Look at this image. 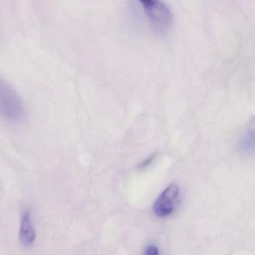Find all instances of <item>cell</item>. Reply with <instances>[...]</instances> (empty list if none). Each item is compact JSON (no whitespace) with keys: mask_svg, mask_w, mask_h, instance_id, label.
<instances>
[{"mask_svg":"<svg viewBox=\"0 0 255 255\" xmlns=\"http://www.w3.org/2000/svg\"><path fill=\"white\" fill-rule=\"evenodd\" d=\"M241 149L245 152L255 151V128L250 129L241 139L240 143Z\"/></svg>","mask_w":255,"mask_h":255,"instance_id":"5","label":"cell"},{"mask_svg":"<svg viewBox=\"0 0 255 255\" xmlns=\"http://www.w3.org/2000/svg\"><path fill=\"white\" fill-rule=\"evenodd\" d=\"M0 115L10 121H18L24 116V107L16 93L0 79Z\"/></svg>","mask_w":255,"mask_h":255,"instance_id":"2","label":"cell"},{"mask_svg":"<svg viewBox=\"0 0 255 255\" xmlns=\"http://www.w3.org/2000/svg\"><path fill=\"white\" fill-rule=\"evenodd\" d=\"M153 158H154V156H151V157H148L146 160H145V162H143V163L141 164V167H145V166L151 163V161H152Z\"/></svg>","mask_w":255,"mask_h":255,"instance_id":"7","label":"cell"},{"mask_svg":"<svg viewBox=\"0 0 255 255\" xmlns=\"http://www.w3.org/2000/svg\"><path fill=\"white\" fill-rule=\"evenodd\" d=\"M148 23L155 32L167 33L173 25V15L162 0H137Z\"/></svg>","mask_w":255,"mask_h":255,"instance_id":"1","label":"cell"},{"mask_svg":"<svg viewBox=\"0 0 255 255\" xmlns=\"http://www.w3.org/2000/svg\"><path fill=\"white\" fill-rule=\"evenodd\" d=\"M144 255H158V250L154 246H150L145 250Z\"/></svg>","mask_w":255,"mask_h":255,"instance_id":"6","label":"cell"},{"mask_svg":"<svg viewBox=\"0 0 255 255\" xmlns=\"http://www.w3.org/2000/svg\"><path fill=\"white\" fill-rule=\"evenodd\" d=\"M19 241L24 248H28L35 241L36 232L31 223V215L28 211H25L21 220L19 235Z\"/></svg>","mask_w":255,"mask_h":255,"instance_id":"4","label":"cell"},{"mask_svg":"<svg viewBox=\"0 0 255 255\" xmlns=\"http://www.w3.org/2000/svg\"><path fill=\"white\" fill-rule=\"evenodd\" d=\"M179 195V187L176 184L168 186L154 202V214L158 217H165L172 214L178 203Z\"/></svg>","mask_w":255,"mask_h":255,"instance_id":"3","label":"cell"}]
</instances>
